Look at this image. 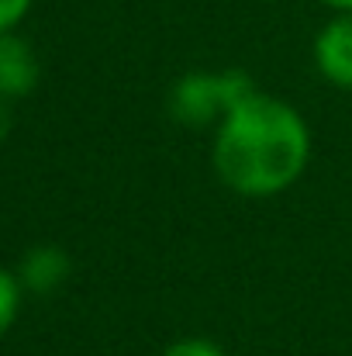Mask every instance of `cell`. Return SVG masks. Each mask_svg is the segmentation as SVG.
Masks as SVG:
<instances>
[{
    "mask_svg": "<svg viewBox=\"0 0 352 356\" xmlns=\"http://www.w3.org/2000/svg\"><path fill=\"white\" fill-rule=\"evenodd\" d=\"M311 159V128L294 104L262 94L242 97L215 131V170L242 197L290 191Z\"/></svg>",
    "mask_w": 352,
    "mask_h": 356,
    "instance_id": "obj_1",
    "label": "cell"
},
{
    "mask_svg": "<svg viewBox=\"0 0 352 356\" xmlns=\"http://www.w3.org/2000/svg\"><path fill=\"white\" fill-rule=\"evenodd\" d=\"M252 90L255 83L245 70H190L169 90V115L187 128H211Z\"/></svg>",
    "mask_w": 352,
    "mask_h": 356,
    "instance_id": "obj_2",
    "label": "cell"
},
{
    "mask_svg": "<svg viewBox=\"0 0 352 356\" xmlns=\"http://www.w3.org/2000/svg\"><path fill=\"white\" fill-rule=\"evenodd\" d=\"M315 66L332 87L352 90V14H335L318 31Z\"/></svg>",
    "mask_w": 352,
    "mask_h": 356,
    "instance_id": "obj_3",
    "label": "cell"
},
{
    "mask_svg": "<svg viewBox=\"0 0 352 356\" xmlns=\"http://www.w3.org/2000/svg\"><path fill=\"white\" fill-rule=\"evenodd\" d=\"M38 87V59L24 38L14 31L0 35V97L14 101Z\"/></svg>",
    "mask_w": 352,
    "mask_h": 356,
    "instance_id": "obj_4",
    "label": "cell"
},
{
    "mask_svg": "<svg viewBox=\"0 0 352 356\" xmlns=\"http://www.w3.org/2000/svg\"><path fill=\"white\" fill-rule=\"evenodd\" d=\"M69 270H73V259L66 256V249H59V245H35V249L24 252V259L17 266V280L31 294H52V291H59L66 284Z\"/></svg>",
    "mask_w": 352,
    "mask_h": 356,
    "instance_id": "obj_5",
    "label": "cell"
},
{
    "mask_svg": "<svg viewBox=\"0 0 352 356\" xmlns=\"http://www.w3.org/2000/svg\"><path fill=\"white\" fill-rule=\"evenodd\" d=\"M21 280H17V273H10V270H3L0 266V339L7 336V329L14 325V318H17V312H21Z\"/></svg>",
    "mask_w": 352,
    "mask_h": 356,
    "instance_id": "obj_6",
    "label": "cell"
},
{
    "mask_svg": "<svg viewBox=\"0 0 352 356\" xmlns=\"http://www.w3.org/2000/svg\"><path fill=\"white\" fill-rule=\"evenodd\" d=\"M162 356H228L215 339H204V336H187V339H176L169 343Z\"/></svg>",
    "mask_w": 352,
    "mask_h": 356,
    "instance_id": "obj_7",
    "label": "cell"
},
{
    "mask_svg": "<svg viewBox=\"0 0 352 356\" xmlns=\"http://www.w3.org/2000/svg\"><path fill=\"white\" fill-rule=\"evenodd\" d=\"M31 3L35 0H0V35L14 31L24 21V14L31 10Z\"/></svg>",
    "mask_w": 352,
    "mask_h": 356,
    "instance_id": "obj_8",
    "label": "cell"
},
{
    "mask_svg": "<svg viewBox=\"0 0 352 356\" xmlns=\"http://www.w3.org/2000/svg\"><path fill=\"white\" fill-rule=\"evenodd\" d=\"M10 124H14V115L7 108V97H0V142L10 135Z\"/></svg>",
    "mask_w": 352,
    "mask_h": 356,
    "instance_id": "obj_9",
    "label": "cell"
},
{
    "mask_svg": "<svg viewBox=\"0 0 352 356\" xmlns=\"http://www.w3.org/2000/svg\"><path fill=\"white\" fill-rule=\"evenodd\" d=\"M318 3H325L335 14H352V0H318Z\"/></svg>",
    "mask_w": 352,
    "mask_h": 356,
    "instance_id": "obj_10",
    "label": "cell"
}]
</instances>
